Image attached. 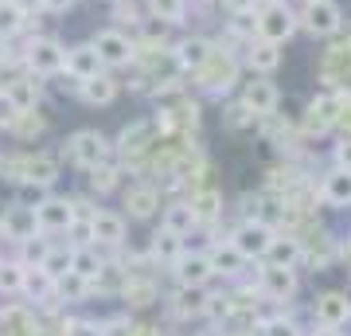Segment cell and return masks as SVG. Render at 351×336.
<instances>
[{"mask_svg":"<svg viewBox=\"0 0 351 336\" xmlns=\"http://www.w3.org/2000/svg\"><path fill=\"white\" fill-rule=\"evenodd\" d=\"M274 235H277V227L254 215V219H242V223L234 227V235L226 238V243L239 250L246 262H262L265 250H269V243H274Z\"/></svg>","mask_w":351,"mask_h":336,"instance_id":"cell-1","label":"cell"},{"mask_svg":"<svg viewBox=\"0 0 351 336\" xmlns=\"http://www.w3.org/2000/svg\"><path fill=\"white\" fill-rule=\"evenodd\" d=\"M66 157H71L82 172H90V168H98V164L110 161L113 145L106 141V133H98V129H78V133L66 137Z\"/></svg>","mask_w":351,"mask_h":336,"instance_id":"cell-2","label":"cell"},{"mask_svg":"<svg viewBox=\"0 0 351 336\" xmlns=\"http://www.w3.org/2000/svg\"><path fill=\"white\" fill-rule=\"evenodd\" d=\"M191 75H195V82H199L203 90H211V94H226V90L239 82V59H234L230 51L215 47L211 55H207V63H203L199 71H191Z\"/></svg>","mask_w":351,"mask_h":336,"instance_id":"cell-3","label":"cell"},{"mask_svg":"<svg viewBox=\"0 0 351 336\" xmlns=\"http://www.w3.org/2000/svg\"><path fill=\"white\" fill-rule=\"evenodd\" d=\"M32 215H36V231L39 235H63L66 227L78 219V208L71 196H43L32 208Z\"/></svg>","mask_w":351,"mask_h":336,"instance_id":"cell-4","label":"cell"},{"mask_svg":"<svg viewBox=\"0 0 351 336\" xmlns=\"http://www.w3.org/2000/svg\"><path fill=\"white\" fill-rule=\"evenodd\" d=\"M63 59H66V47L59 43V39H51V36H36L32 43H27V51H24L27 71L39 75V78L63 75Z\"/></svg>","mask_w":351,"mask_h":336,"instance_id":"cell-5","label":"cell"},{"mask_svg":"<svg viewBox=\"0 0 351 336\" xmlns=\"http://www.w3.org/2000/svg\"><path fill=\"white\" fill-rule=\"evenodd\" d=\"M293 32H297V16L289 12L281 0H269V4H262V12L254 16V36L269 39V43H285Z\"/></svg>","mask_w":351,"mask_h":336,"instance_id":"cell-6","label":"cell"},{"mask_svg":"<svg viewBox=\"0 0 351 336\" xmlns=\"http://www.w3.org/2000/svg\"><path fill=\"white\" fill-rule=\"evenodd\" d=\"M90 43H94V51H98V59H101L106 71H110V67H129V63L137 59V43H133L125 32H117V27H101Z\"/></svg>","mask_w":351,"mask_h":336,"instance_id":"cell-7","label":"cell"},{"mask_svg":"<svg viewBox=\"0 0 351 336\" xmlns=\"http://www.w3.org/2000/svg\"><path fill=\"white\" fill-rule=\"evenodd\" d=\"M12 180H20L24 188H51L55 180H59V157H51V153H27L24 161L16 164V176Z\"/></svg>","mask_w":351,"mask_h":336,"instance_id":"cell-8","label":"cell"},{"mask_svg":"<svg viewBox=\"0 0 351 336\" xmlns=\"http://www.w3.org/2000/svg\"><path fill=\"white\" fill-rule=\"evenodd\" d=\"M125 215L121 212H101V208H94L90 212V238H94V247H125Z\"/></svg>","mask_w":351,"mask_h":336,"instance_id":"cell-9","label":"cell"},{"mask_svg":"<svg viewBox=\"0 0 351 336\" xmlns=\"http://www.w3.org/2000/svg\"><path fill=\"white\" fill-rule=\"evenodd\" d=\"M343 27V12H339L336 0H316V4H304V32L316 39L336 36Z\"/></svg>","mask_w":351,"mask_h":336,"instance_id":"cell-10","label":"cell"},{"mask_svg":"<svg viewBox=\"0 0 351 336\" xmlns=\"http://www.w3.org/2000/svg\"><path fill=\"white\" fill-rule=\"evenodd\" d=\"M313 317H316V324L343 328V324L351 321V298H348V289H324V293L313 301Z\"/></svg>","mask_w":351,"mask_h":336,"instance_id":"cell-11","label":"cell"},{"mask_svg":"<svg viewBox=\"0 0 351 336\" xmlns=\"http://www.w3.org/2000/svg\"><path fill=\"white\" fill-rule=\"evenodd\" d=\"M297 266H274L262 262V293L269 301H293L297 298Z\"/></svg>","mask_w":351,"mask_h":336,"instance_id":"cell-12","label":"cell"},{"mask_svg":"<svg viewBox=\"0 0 351 336\" xmlns=\"http://www.w3.org/2000/svg\"><path fill=\"white\" fill-rule=\"evenodd\" d=\"M172 274L180 286H207L215 278V270H211V258L203 250H180V258L172 262Z\"/></svg>","mask_w":351,"mask_h":336,"instance_id":"cell-13","label":"cell"},{"mask_svg":"<svg viewBox=\"0 0 351 336\" xmlns=\"http://www.w3.org/2000/svg\"><path fill=\"white\" fill-rule=\"evenodd\" d=\"M277 102H281V94H277V87L269 82V75H258L242 87V106H246L254 117H269V113L277 110Z\"/></svg>","mask_w":351,"mask_h":336,"instance_id":"cell-14","label":"cell"},{"mask_svg":"<svg viewBox=\"0 0 351 336\" xmlns=\"http://www.w3.org/2000/svg\"><path fill=\"white\" fill-rule=\"evenodd\" d=\"M339 117H343V94H339V90H328V94L313 98L304 125H308L313 133H324V129H332V125H336Z\"/></svg>","mask_w":351,"mask_h":336,"instance_id":"cell-15","label":"cell"},{"mask_svg":"<svg viewBox=\"0 0 351 336\" xmlns=\"http://www.w3.org/2000/svg\"><path fill=\"white\" fill-rule=\"evenodd\" d=\"M63 71L75 78V82H86V78L101 75L106 67H101V59H98V51H94V43H75V47H66Z\"/></svg>","mask_w":351,"mask_h":336,"instance_id":"cell-16","label":"cell"},{"mask_svg":"<svg viewBox=\"0 0 351 336\" xmlns=\"http://www.w3.org/2000/svg\"><path fill=\"white\" fill-rule=\"evenodd\" d=\"M281 43H269V39L254 36L246 39V67H250L254 75H274L277 67H281Z\"/></svg>","mask_w":351,"mask_h":336,"instance_id":"cell-17","label":"cell"},{"mask_svg":"<svg viewBox=\"0 0 351 336\" xmlns=\"http://www.w3.org/2000/svg\"><path fill=\"white\" fill-rule=\"evenodd\" d=\"M211 51H215V43L207 36H184L180 43H176L172 59H176V67H180V71H199Z\"/></svg>","mask_w":351,"mask_h":336,"instance_id":"cell-18","label":"cell"},{"mask_svg":"<svg viewBox=\"0 0 351 336\" xmlns=\"http://www.w3.org/2000/svg\"><path fill=\"white\" fill-rule=\"evenodd\" d=\"M152 133H156V122H133L121 129V137H117V153L121 157H141V153H149L156 141H152Z\"/></svg>","mask_w":351,"mask_h":336,"instance_id":"cell-19","label":"cell"},{"mask_svg":"<svg viewBox=\"0 0 351 336\" xmlns=\"http://www.w3.org/2000/svg\"><path fill=\"white\" fill-rule=\"evenodd\" d=\"M160 212V192L149 184H133L125 192V215L129 219H152Z\"/></svg>","mask_w":351,"mask_h":336,"instance_id":"cell-20","label":"cell"},{"mask_svg":"<svg viewBox=\"0 0 351 336\" xmlns=\"http://www.w3.org/2000/svg\"><path fill=\"white\" fill-rule=\"evenodd\" d=\"M304 258V243L297 235H274L269 250H265L262 262H274V266H297Z\"/></svg>","mask_w":351,"mask_h":336,"instance_id":"cell-21","label":"cell"},{"mask_svg":"<svg viewBox=\"0 0 351 336\" xmlns=\"http://www.w3.org/2000/svg\"><path fill=\"white\" fill-rule=\"evenodd\" d=\"M4 98L16 106V113L20 110H36V102H39L36 75H20V78H12V82H4Z\"/></svg>","mask_w":351,"mask_h":336,"instance_id":"cell-22","label":"cell"},{"mask_svg":"<svg viewBox=\"0 0 351 336\" xmlns=\"http://www.w3.org/2000/svg\"><path fill=\"white\" fill-rule=\"evenodd\" d=\"M191 215H195V223H215L219 215H223V192H215V188H199L195 196L188 199Z\"/></svg>","mask_w":351,"mask_h":336,"instance_id":"cell-23","label":"cell"},{"mask_svg":"<svg viewBox=\"0 0 351 336\" xmlns=\"http://www.w3.org/2000/svg\"><path fill=\"white\" fill-rule=\"evenodd\" d=\"M320 192H324V203H332V208H351V168H332Z\"/></svg>","mask_w":351,"mask_h":336,"instance_id":"cell-24","label":"cell"},{"mask_svg":"<svg viewBox=\"0 0 351 336\" xmlns=\"http://www.w3.org/2000/svg\"><path fill=\"white\" fill-rule=\"evenodd\" d=\"M78 98L90 102V106H110V102L117 98V82L101 71V75L86 78V82H78Z\"/></svg>","mask_w":351,"mask_h":336,"instance_id":"cell-25","label":"cell"},{"mask_svg":"<svg viewBox=\"0 0 351 336\" xmlns=\"http://www.w3.org/2000/svg\"><path fill=\"white\" fill-rule=\"evenodd\" d=\"M207 258H211V270H215L219 278H239L242 270H246V258H242V254L230 247V243H219V247H215Z\"/></svg>","mask_w":351,"mask_h":336,"instance_id":"cell-26","label":"cell"},{"mask_svg":"<svg viewBox=\"0 0 351 336\" xmlns=\"http://www.w3.org/2000/svg\"><path fill=\"white\" fill-rule=\"evenodd\" d=\"M160 227L172 231V235H180V238H188L199 223H195V215H191L188 203H168V208L160 212Z\"/></svg>","mask_w":351,"mask_h":336,"instance_id":"cell-27","label":"cell"},{"mask_svg":"<svg viewBox=\"0 0 351 336\" xmlns=\"http://www.w3.org/2000/svg\"><path fill=\"white\" fill-rule=\"evenodd\" d=\"M71 270H75L78 278H86V282H98V278L106 274V262H101L98 247H75V254H71Z\"/></svg>","mask_w":351,"mask_h":336,"instance_id":"cell-28","label":"cell"},{"mask_svg":"<svg viewBox=\"0 0 351 336\" xmlns=\"http://www.w3.org/2000/svg\"><path fill=\"white\" fill-rule=\"evenodd\" d=\"M27 24V12L20 0H0V39H12L20 36Z\"/></svg>","mask_w":351,"mask_h":336,"instance_id":"cell-29","label":"cell"},{"mask_svg":"<svg viewBox=\"0 0 351 336\" xmlns=\"http://www.w3.org/2000/svg\"><path fill=\"white\" fill-rule=\"evenodd\" d=\"M149 250H152V258H156V262H168V266H172V262L180 258V250H184V238L172 235V231H164V227H160V231L152 235Z\"/></svg>","mask_w":351,"mask_h":336,"instance_id":"cell-30","label":"cell"},{"mask_svg":"<svg viewBox=\"0 0 351 336\" xmlns=\"http://www.w3.org/2000/svg\"><path fill=\"white\" fill-rule=\"evenodd\" d=\"M20 293H32L36 301H43L55 293V278H47L39 266H24V286H20Z\"/></svg>","mask_w":351,"mask_h":336,"instance_id":"cell-31","label":"cell"},{"mask_svg":"<svg viewBox=\"0 0 351 336\" xmlns=\"http://www.w3.org/2000/svg\"><path fill=\"white\" fill-rule=\"evenodd\" d=\"M71 254H75V247H55V243H51L43 262H39V270L47 278H63L66 270H71Z\"/></svg>","mask_w":351,"mask_h":336,"instance_id":"cell-32","label":"cell"},{"mask_svg":"<svg viewBox=\"0 0 351 336\" xmlns=\"http://www.w3.org/2000/svg\"><path fill=\"white\" fill-rule=\"evenodd\" d=\"M176 309L184 313H195V317H203V301H207V286H180V293H176Z\"/></svg>","mask_w":351,"mask_h":336,"instance_id":"cell-33","label":"cell"},{"mask_svg":"<svg viewBox=\"0 0 351 336\" xmlns=\"http://www.w3.org/2000/svg\"><path fill=\"white\" fill-rule=\"evenodd\" d=\"M90 286H94V282L78 278L75 270H66L63 278H55V293H59V298H66V301H82L90 293Z\"/></svg>","mask_w":351,"mask_h":336,"instance_id":"cell-34","label":"cell"},{"mask_svg":"<svg viewBox=\"0 0 351 336\" xmlns=\"http://www.w3.org/2000/svg\"><path fill=\"white\" fill-rule=\"evenodd\" d=\"M121 184V172H117V164H98V168H90V188L98 192V196H106V192H113V188Z\"/></svg>","mask_w":351,"mask_h":336,"instance_id":"cell-35","label":"cell"},{"mask_svg":"<svg viewBox=\"0 0 351 336\" xmlns=\"http://www.w3.org/2000/svg\"><path fill=\"white\" fill-rule=\"evenodd\" d=\"M20 286H24V262L0 258V293H20Z\"/></svg>","mask_w":351,"mask_h":336,"instance_id":"cell-36","label":"cell"},{"mask_svg":"<svg viewBox=\"0 0 351 336\" xmlns=\"http://www.w3.org/2000/svg\"><path fill=\"white\" fill-rule=\"evenodd\" d=\"M145 4H149V12L156 20H168V24H180L184 8H188V0H145Z\"/></svg>","mask_w":351,"mask_h":336,"instance_id":"cell-37","label":"cell"},{"mask_svg":"<svg viewBox=\"0 0 351 336\" xmlns=\"http://www.w3.org/2000/svg\"><path fill=\"white\" fill-rule=\"evenodd\" d=\"M47 238H36V235H27V238H20V258L16 262H24V266H39L43 262V254H47Z\"/></svg>","mask_w":351,"mask_h":336,"instance_id":"cell-38","label":"cell"},{"mask_svg":"<svg viewBox=\"0 0 351 336\" xmlns=\"http://www.w3.org/2000/svg\"><path fill=\"white\" fill-rule=\"evenodd\" d=\"M262 336H304V333L293 317H269V321L262 324Z\"/></svg>","mask_w":351,"mask_h":336,"instance_id":"cell-39","label":"cell"},{"mask_svg":"<svg viewBox=\"0 0 351 336\" xmlns=\"http://www.w3.org/2000/svg\"><path fill=\"white\" fill-rule=\"evenodd\" d=\"M203 317H207V321H226V317H230V298H226V293H207Z\"/></svg>","mask_w":351,"mask_h":336,"instance_id":"cell-40","label":"cell"},{"mask_svg":"<svg viewBox=\"0 0 351 336\" xmlns=\"http://www.w3.org/2000/svg\"><path fill=\"white\" fill-rule=\"evenodd\" d=\"M63 235H71V247H94V238H90V215L86 219H75Z\"/></svg>","mask_w":351,"mask_h":336,"instance_id":"cell-41","label":"cell"},{"mask_svg":"<svg viewBox=\"0 0 351 336\" xmlns=\"http://www.w3.org/2000/svg\"><path fill=\"white\" fill-rule=\"evenodd\" d=\"M219 4H223V8H226L230 16H246V12H254V8H258L262 0H219Z\"/></svg>","mask_w":351,"mask_h":336,"instance_id":"cell-42","label":"cell"},{"mask_svg":"<svg viewBox=\"0 0 351 336\" xmlns=\"http://www.w3.org/2000/svg\"><path fill=\"white\" fill-rule=\"evenodd\" d=\"M332 161H336V168H351V137H343L332 149Z\"/></svg>","mask_w":351,"mask_h":336,"instance_id":"cell-43","label":"cell"},{"mask_svg":"<svg viewBox=\"0 0 351 336\" xmlns=\"http://www.w3.org/2000/svg\"><path fill=\"white\" fill-rule=\"evenodd\" d=\"M113 12L121 16V20L129 16V24H141V12H137V4H133V0H113Z\"/></svg>","mask_w":351,"mask_h":336,"instance_id":"cell-44","label":"cell"},{"mask_svg":"<svg viewBox=\"0 0 351 336\" xmlns=\"http://www.w3.org/2000/svg\"><path fill=\"white\" fill-rule=\"evenodd\" d=\"M75 0H39V8H47V12H66Z\"/></svg>","mask_w":351,"mask_h":336,"instance_id":"cell-45","label":"cell"},{"mask_svg":"<svg viewBox=\"0 0 351 336\" xmlns=\"http://www.w3.org/2000/svg\"><path fill=\"white\" fill-rule=\"evenodd\" d=\"M313 336H339V328H328V324H316Z\"/></svg>","mask_w":351,"mask_h":336,"instance_id":"cell-46","label":"cell"},{"mask_svg":"<svg viewBox=\"0 0 351 336\" xmlns=\"http://www.w3.org/2000/svg\"><path fill=\"white\" fill-rule=\"evenodd\" d=\"M304 4H316V0H304Z\"/></svg>","mask_w":351,"mask_h":336,"instance_id":"cell-47","label":"cell"},{"mask_svg":"<svg viewBox=\"0 0 351 336\" xmlns=\"http://www.w3.org/2000/svg\"><path fill=\"white\" fill-rule=\"evenodd\" d=\"M262 4H269V0H262Z\"/></svg>","mask_w":351,"mask_h":336,"instance_id":"cell-48","label":"cell"}]
</instances>
